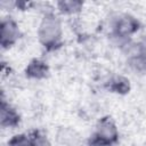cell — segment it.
I'll return each instance as SVG.
<instances>
[{
	"instance_id": "obj_2",
	"label": "cell",
	"mask_w": 146,
	"mask_h": 146,
	"mask_svg": "<svg viewBox=\"0 0 146 146\" xmlns=\"http://www.w3.org/2000/svg\"><path fill=\"white\" fill-rule=\"evenodd\" d=\"M117 139V130L111 117H103L98 124L91 144H112Z\"/></svg>"
},
{
	"instance_id": "obj_1",
	"label": "cell",
	"mask_w": 146,
	"mask_h": 146,
	"mask_svg": "<svg viewBox=\"0 0 146 146\" xmlns=\"http://www.w3.org/2000/svg\"><path fill=\"white\" fill-rule=\"evenodd\" d=\"M60 35H62V29L59 21L52 15H47L43 18L42 23L40 24V29H39L40 42L48 49H54L59 43Z\"/></svg>"
},
{
	"instance_id": "obj_3",
	"label": "cell",
	"mask_w": 146,
	"mask_h": 146,
	"mask_svg": "<svg viewBox=\"0 0 146 146\" xmlns=\"http://www.w3.org/2000/svg\"><path fill=\"white\" fill-rule=\"evenodd\" d=\"M19 31L16 23L11 19H5L1 23V46L7 48L18 39Z\"/></svg>"
},
{
	"instance_id": "obj_9",
	"label": "cell",
	"mask_w": 146,
	"mask_h": 146,
	"mask_svg": "<svg viewBox=\"0 0 146 146\" xmlns=\"http://www.w3.org/2000/svg\"><path fill=\"white\" fill-rule=\"evenodd\" d=\"M131 65L135 66L137 70L146 71V51L138 52V55L135 56L133 59L131 60Z\"/></svg>"
},
{
	"instance_id": "obj_10",
	"label": "cell",
	"mask_w": 146,
	"mask_h": 146,
	"mask_svg": "<svg viewBox=\"0 0 146 146\" xmlns=\"http://www.w3.org/2000/svg\"><path fill=\"white\" fill-rule=\"evenodd\" d=\"M30 1H31V0H15L16 6H17L19 9H22V10L27 7V5H29Z\"/></svg>"
},
{
	"instance_id": "obj_8",
	"label": "cell",
	"mask_w": 146,
	"mask_h": 146,
	"mask_svg": "<svg viewBox=\"0 0 146 146\" xmlns=\"http://www.w3.org/2000/svg\"><path fill=\"white\" fill-rule=\"evenodd\" d=\"M110 89L115 91V92H120V94H125L129 90V81L124 78H116L115 80H113L111 82Z\"/></svg>"
},
{
	"instance_id": "obj_5",
	"label": "cell",
	"mask_w": 146,
	"mask_h": 146,
	"mask_svg": "<svg viewBox=\"0 0 146 146\" xmlns=\"http://www.w3.org/2000/svg\"><path fill=\"white\" fill-rule=\"evenodd\" d=\"M19 122V116L3 99L1 102V125L2 127H15Z\"/></svg>"
},
{
	"instance_id": "obj_4",
	"label": "cell",
	"mask_w": 146,
	"mask_h": 146,
	"mask_svg": "<svg viewBox=\"0 0 146 146\" xmlns=\"http://www.w3.org/2000/svg\"><path fill=\"white\" fill-rule=\"evenodd\" d=\"M138 22L130 17V16H125V17H122L120 18L116 24H115V32L116 34L121 35V36H125V35H129L133 32H136L138 30Z\"/></svg>"
},
{
	"instance_id": "obj_6",
	"label": "cell",
	"mask_w": 146,
	"mask_h": 146,
	"mask_svg": "<svg viewBox=\"0 0 146 146\" xmlns=\"http://www.w3.org/2000/svg\"><path fill=\"white\" fill-rule=\"evenodd\" d=\"M47 73H48V66L39 59L32 60L26 68V75L34 79H42L47 75Z\"/></svg>"
},
{
	"instance_id": "obj_7",
	"label": "cell",
	"mask_w": 146,
	"mask_h": 146,
	"mask_svg": "<svg viewBox=\"0 0 146 146\" xmlns=\"http://www.w3.org/2000/svg\"><path fill=\"white\" fill-rule=\"evenodd\" d=\"M83 1L82 0H59L58 8L62 13L65 14H73L81 9Z\"/></svg>"
}]
</instances>
